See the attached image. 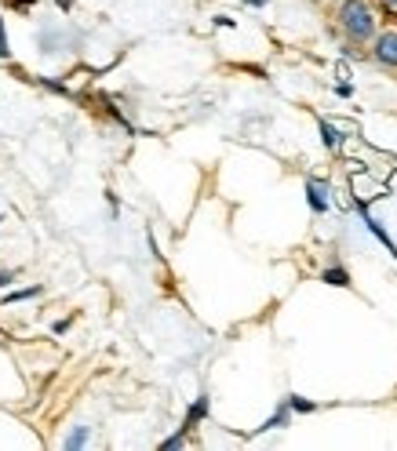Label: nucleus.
<instances>
[{
    "mask_svg": "<svg viewBox=\"0 0 397 451\" xmlns=\"http://www.w3.org/2000/svg\"><path fill=\"white\" fill-rule=\"evenodd\" d=\"M339 26L354 44H364L376 37V11L369 8V0H343L339 4Z\"/></svg>",
    "mask_w": 397,
    "mask_h": 451,
    "instance_id": "f257e3e1",
    "label": "nucleus"
},
{
    "mask_svg": "<svg viewBox=\"0 0 397 451\" xmlns=\"http://www.w3.org/2000/svg\"><path fill=\"white\" fill-rule=\"evenodd\" d=\"M376 62L386 70H397V29H386V33L376 37V48H372Z\"/></svg>",
    "mask_w": 397,
    "mask_h": 451,
    "instance_id": "f03ea898",
    "label": "nucleus"
},
{
    "mask_svg": "<svg viewBox=\"0 0 397 451\" xmlns=\"http://www.w3.org/2000/svg\"><path fill=\"white\" fill-rule=\"evenodd\" d=\"M357 211H361L364 226H369V230H372V233H376V237L383 240V248H386V251L393 255V259H397V244H393V237H390V233L383 230V226H379V218H372V215H369V204H364V201H357Z\"/></svg>",
    "mask_w": 397,
    "mask_h": 451,
    "instance_id": "7ed1b4c3",
    "label": "nucleus"
},
{
    "mask_svg": "<svg viewBox=\"0 0 397 451\" xmlns=\"http://www.w3.org/2000/svg\"><path fill=\"white\" fill-rule=\"evenodd\" d=\"M307 201H310V208H314L317 215H324V211H328V182L310 179V182H307Z\"/></svg>",
    "mask_w": 397,
    "mask_h": 451,
    "instance_id": "20e7f679",
    "label": "nucleus"
},
{
    "mask_svg": "<svg viewBox=\"0 0 397 451\" xmlns=\"http://www.w3.org/2000/svg\"><path fill=\"white\" fill-rule=\"evenodd\" d=\"M321 280L324 284H332V287H350L354 280H350V273L343 270V266H328L324 273H321Z\"/></svg>",
    "mask_w": 397,
    "mask_h": 451,
    "instance_id": "39448f33",
    "label": "nucleus"
},
{
    "mask_svg": "<svg viewBox=\"0 0 397 451\" xmlns=\"http://www.w3.org/2000/svg\"><path fill=\"white\" fill-rule=\"evenodd\" d=\"M204 415H208V397H197V404L186 411V426H182V430H194V426L201 423Z\"/></svg>",
    "mask_w": 397,
    "mask_h": 451,
    "instance_id": "423d86ee",
    "label": "nucleus"
},
{
    "mask_svg": "<svg viewBox=\"0 0 397 451\" xmlns=\"http://www.w3.org/2000/svg\"><path fill=\"white\" fill-rule=\"evenodd\" d=\"M321 142L328 146V149H339V142H343V135L335 132V127L328 124V120H321Z\"/></svg>",
    "mask_w": 397,
    "mask_h": 451,
    "instance_id": "0eeeda50",
    "label": "nucleus"
},
{
    "mask_svg": "<svg viewBox=\"0 0 397 451\" xmlns=\"http://www.w3.org/2000/svg\"><path fill=\"white\" fill-rule=\"evenodd\" d=\"M288 411H292V408H281L277 415H270V418H266V423H263L259 430H281V426H288V418H292Z\"/></svg>",
    "mask_w": 397,
    "mask_h": 451,
    "instance_id": "6e6552de",
    "label": "nucleus"
},
{
    "mask_svg": "<svg viewBox=\"0 0 397 451\" xmlns=\"http://www.w3.org/2000/svg\"><path fill=\"white\" fill-rule=\"evenodd\" d=\"M37 295H41V287H22V292L4 295V306H15V302H22V299H37Z\"/></svg>",
    "mask_w": 397,
    "mask_h": 451,
    "instance_id": "1a4fd4ad",
    "label": "nucleus"
},
{
    "mask_svg": "<svg viewBox=\"0 0 397 451\" xmlns=\"http://www.w3.org/2000/svg\"><path fill=\"white\" fill-rule=\"evenodd\" d=\"M88 444V426H77L66 440H63V447H84Z\"/></svg>",
    "mask_w": 397,
    "mask_h": 451,
    "instance_id": "9d476101",
    "label": "nucleus"
},
{
    "mask_svg": "<svg viewBox=\"0 0 397 451\" xmlns=\"http://www.w3.org/2000/svg\"><path fill=\"white\" fill-rule=\"evenodd\" d=\"M288 408H292V411H302V415L314 411V404H310V400H302V397H288Z\"/></svg>",
    "mask_w": 397,
    "mask_h": 451,
    "instance_id": "9b49d317",
    "label": "nucleus"
},
{
    "mask_svg": "<svg viewBox=\"0 0 397 451\" xmlns=\"http://www.w3.org/2000/svg\"><path fill=\"white\" fill-rule=\"evenodd\" d=\"M182 444H186V430H179L175 437H168V440H164L161 447H164V451H171V447H182Z\"/></svg>",
    "mask_w": 397,
    "mask_h": 451,
    "instance_id": "f8f14e48",
    "label": "nucleus"
},
{
    "mask_svg": "<svg viewBox=\"0 0 397 451\" xmlns=\"http://www.w3.org/2000/svg\"><path fill=\"white\" fill-rule=\"evenodd\" d=\"M0 58H8V33H4V22H0Z\"/></svg>",
    "mask_w": 397,
    "mask_h": 451,
    "instance_id": "ddd939ff",
    "label": "nucleus"
},
{
    "mask_svg": "<svg viewBox=\"0 0 397 451\" xmlns=\"http://www.w3.org/2000/svg\"><path fill=\"white\" fill-rule=\"evenodd\" d=\"M11 280H15V273H11V270H4V273H0V287H8Z\"/></svg>",
    "mask_w": 397,
    "mask_h": 451,
    "instance_id": "4468645a",
    "label": "nucleus"
},
{
    "mask_svg": "<svg viewBox=\"0 0 397 451\" xmlns=\"http://www.w3.org/2000/svg\"><path fill=\"white\" fill-rule=\"evenodd\" d=\"M383 11L386 15H397V0H383Z\"/></svg>",
    "mask_w": 397,
    "mask_h": 451,
    "instance_id": "2eb2a0df",
    "label": "nucleus"
},
{
    "mask_svg": "<svg viewBox=\"0 0 397 451\" xmlns=\"http://www.w3.org/2000/svg\"><path fill=\"white\" fill-rule=\"evenodd\" d=\"M244 4H252V8H263V4H266V0H244Z\"/></svg>",
    "mask_w": 397,
    "mask_h": 451,
    "instance_id": "dca6fc26",
    "label": "nucleus"
}]
</instances>
